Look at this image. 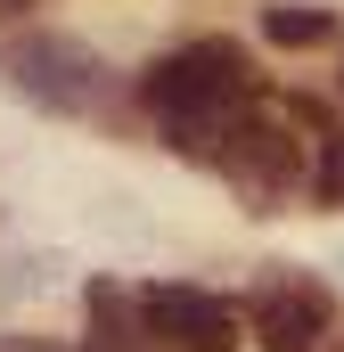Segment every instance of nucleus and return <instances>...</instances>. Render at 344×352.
Masks as SVG:
<instances>
[{
	"mask_svg": "<svg viewBox=\"0 0 344 352\" xmlns=\"http://www.w3.org/2000/svg\"><path fill=\"white\" fill-rule=\"evenodd\" d=\"M246 90H255V58H246L238 41H222V33L180 41V50H164V58L140 74V98H148L164 148L197 156V164H213V156L230 148V131H238V115H246Z\"/></svg>",
	"mask_w": 344,
	"mask_h": 352,
	"instance_id": "nucleus-1",
	"label": "nucleus"
},
{
	"mask_svg": "<svg viewBox=\"0 0 344 352\" xmlns=\"http://www.w3.org/2000/svg\"><path fill=\"white\" fill-rule=\"evenodd\" d=\"M0 82L17 90L25 107H41V115H98L107 107V58L90 50L83 33L25 25V33L0 41Z\"/></svg>",
	"mask_w": 344,
	"mask_h": 352,
	"instance_id": "nucleus-2",
	"label": "nucleus"
},
{
	"mask_svg": "<svg viewBox=\"0 0 344 352\" xmlns=\"http://www.w3.org/2000/svg\"><path fill=\"white\" fill-rule=\"evenodd\" d=\"M213 173L230 180L255 213H279V205L303 188V140H287L270 115H238V131H230V148L213 156Z\"/></svg>",
	"mask_w": 344,
	"mask_h": 352,
	"instance_id": "nucleus-3",
	"label": "nucleus"
},
{
	"mask_svg": "<svg viewBox=\"0 0 344 352\" xmlns=\"http://www.w3.org/2000/svg\"><path fill=\"white\" fill-rule=\"evenodd\" d=\"M328 320H336V295L320 278H303L295 263H279L255 287V303H246V328H255L262 352H320Z\"/></svg>",
	"mask_w": 344,
	"mask_h": 352,
	"instance_id": "nucleus-4",
	"label": "nucleus"
},
{
	"mask_svg": "<svg viewBox=\"0 0 344 352\" xmlns=\"http://www.w3.org/2000/svg\"><path fill=\"white\" fill-rule=\"evenodd\" d=\"M148 328H156V344H172V352H230L246 320H238V303L213 295V287H148Z\"/></svg>",
	"mask_w": 344,
	"mask_h": 352,
	"instance_id": "nucleus-5",
	"label": "nucleus"
},
{
	"mask_svg": "<svg viewBox=\"0 0 344 352\" xmlns=\"http://www.w3.org/2000/svg\"><path fill=\"white\" fill-rule=\"evenodd\" d=\"M83 311H90V352H156V328H148V287L90 278V287H83Z\"/></svg>",
	"mask_w": 344,
	"mask_h": 352,
	"instance_id": "nucleus-6",
	"label": "nucleus"
},
{
	"mask_svg": "<svg viewBox=\"0 0 344 352\" xmlns=\"http://www.w3.org/2000/svg\"><path fill=\"white\" fill-rule=\"evenodd\" d=\"M262 41H279V50H328L336 41V8H320V0H270L262 8Z\"/></svg>",
	"mask_w": 344,
	"mask_h": 352,
	"instance_id": "nucleus-7",
	"label": "nucleus"
},
{
	"mask_svg": "<svg viewBox=\"0 0 344 352\" xmlns=\"http://www.w3.org/2000/svg\"><path fill=\"white\" fill-rule=\"evenodd\" d=\"M17 8H41V0H0V25H8V16H17Z\"/></svg>",
	"mask_w": 344,
	"mask_h": 352,
	"instance_id": "nucleus-8",
	"label": "nucleus"
}]
</instances>
